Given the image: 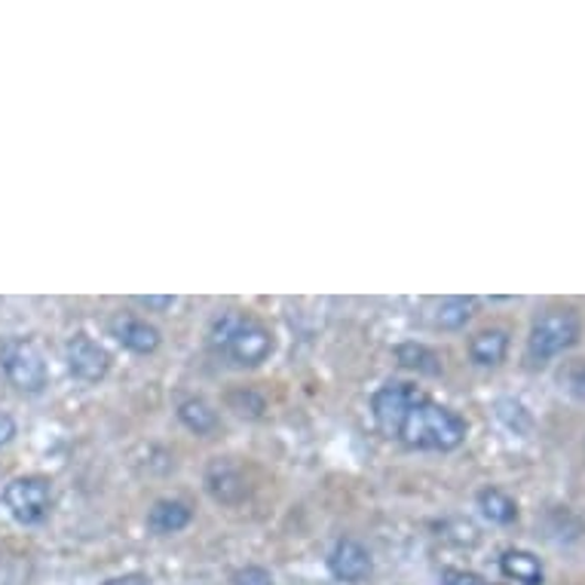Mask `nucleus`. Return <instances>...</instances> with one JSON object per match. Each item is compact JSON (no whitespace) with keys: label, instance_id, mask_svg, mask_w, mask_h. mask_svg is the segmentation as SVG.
I'll use <instances>...</instances> for the list:
<instances>
[{"label":"nucleus","instance_id":"nucleus-1","mask_svg":"<svg viewBox=\"0 0 585 585\" xmlns=\"http://www.w3.org/2000/svg\"><path fill=\"white\" fill-rule=\"evenodd\" d=\"M377 430L414 451H454L466 442V420L445 404L432 402L418 383L387 380L371 399Z\"/></svg>","mask_w":585,"mask_h":585},{"label":"nucleus","instance_id":"nucleus-2","mask_svg":"<svg viewBox=\"0 0 585 585\" xmlns=\"http://www.w3.org/2000/svg\"><path fill=\"white\" fill-rule=\"evenodd\" d=\"M209 347L237 368H258L273 353V335L249 313L224 310L209 325Z\"/></svg>","mask_w":585,"mask_h":585},{"label":"nucleus","instance_id":"nucleus-3","mask_svg":"<svg viewBox=\"0 0 585 585\" xmlns=\"http://www.w3.org/2000/svg\"><path fill=\"white\" fill-rule=\"evenodd\" d=\"M583 335V322L576 316V310L555 307L545 310L543 316H537L528 337V356L533 362H549L561 356L564 349H571Z\"/></svg>","mask_w":585,"mask_h":585},{"label":"nucleus","instance_id":"nucleus-4","mask_svg":"<svg viewBox=\"0 0 585 585\" xmlns=\"http://www.w3.org/2000/svg\"><path fill=\"white\" fill-rule=\"evenodd\" d=\"M0 368L15 390L41 392L50 380L43 353L31 340H7L0 347Z\"/></svg>","mask_w":585,"mask_h":585},{"label":"nucleus","instance_id":"nucleus-5","mask_svg":"<svg viewBox=\"0 0 585 585\" xmlns=\"http://www.w3.org/2000/svg\"><path fill=\"white\" fill-rule=\"evenodd\" d=\"M3 506L19 524H41L53 506V488L43 475H19L3 488Z\"/></svg>","mask_w":585,"mask_h":585},{"label":"nucleus","instance_id":"nucleus-6","mask_svg":"<svg viewBox=\"0 0 585 585\" xmlns=\"http://www.w3.org/2000/svg\"><path fill=\"white\" fill-rule=\"evenodd\" d=\"M65 362H68V371L77 380L84 383H98L105 380L108 371H111V353L96 344L93 337L74 335L65 347Z\"/></svg>","mask_w":585,"mask_h":585},{"label":"nucleus","instance_id":"nucleus-7","mask_svg":"<svg viewBox=\"0 0 585 585\" xmlns=\"http://www.w3.org/2000/svg\"><path fill=\"white\" fill-rule=\"evenodd\" d=\"M328 567L335 573V579L340 583H362L371 576V555L362 543L356 540H340L328 555Z\"/></svg>","mask_w":585,"mask_h":585},{"label":"nucleus","instance_id":"nucleus-8","mask_svg":"<svg viewBox=\"0 0 585 585\" xmlns=\"http://www.w3.org/2000/svg\"><path fill=\"white\" fill-rule=\"evenodd\" d=\"M111 332L126 349H132V353H139V356L154 353V349L160 347V340H163L156 325H151L148 319H136V316H117V319L111 322Z\"/></svg>","mask_w":585,"mask_h":585},{"label":"nucleus","instance_id":"nucleus-9","mask_svg":"<svg viewBox=\"0 0 585 585\" xmlns=\"http://www.w3.org/2000/svg\"><path fill=\"white\" fill-rule=\"evenodd\" d=\"M191 506L182 500H160L151 506L148 512V530L156 537H169V533H182L191 524Z\"/></svg>","mask_w":585,"mask_h":585},{"label":"nucleus","instance_id":"nucleus-10","mask_svg":"<svg viewBox=\"0 0 585 585\" xmlns=\"http://www.w3.org/2000/svg\"><path fill=\"white\" fill-rule=\"evenodd\" d=\"M500 571L506 579H512L518 585H543V564L533 552L524 549H509L500 557Z\"/></svg>","mask_w":585,"mask_h":585},{"label":"nucleus","instance_id":"nucleus-11","mask_svg":"<svg viewBox=\"0 0 585 585\" xmlns=\"http://www.w3.org/2000/svg\"><path fill=\"white\" fill-rule=\"evenodd\" d=\"M509 353V332L506 328H488V332H478L469 340V359L481 368H494L500 365Z\"/></svg>","mask_w":585,"mask_h":585},{"label":"nucleus","instance_id":"nucleus-12","mask_svg":"<svg viewBox=\"0 0 585 585\" xmlns=\"http://www.w3.org/2000/svg\"><path fill=\"white\" fill-rule=\"evenodd\" d=\"M478 301L475 297H445L432 310V325L445 328V332H461L466 322L475 316Z\"/></svg>","mask_w":585,"mask_h":585},{"label":"nucleus","instance_id":"nucleus-13","mask_svg":"<svg viewBox=\"0 0 585 585\" xmlns=\"http://www.w3.org/2000/svg\"><path fill=\"white\" fill-rule=\"evenodd\" d=\"M206 481H209V490L215 500L221 502H239L246 497V485H242V478L234 466H227V463H212L209 475H206Z\"/></svg>","mask_w":585,"mask_h":585},{"label":"nucleus","instance_id":"nucleus-14","mask_svg":"<svg viewBox=\"0 0 585 585\" xmlns=\"http://www.w3.org/2000/svg\"><path fill=\"white\" fill-rule=\"evenodd\" d=\"M478 509H481V516L494 521V524H512L518 518L516 500L500 488L481 490V494H478Z\"/></svg>","mask_w":585,"mask_h":585},{"label":"nucleus","instance_id":"nucleus-15","mask_svg":"<svg viewBox=\"0 0 585 585\" xmlns=\"http://www.w3.org/2000/svg\"><path fill=\"white\" fill-rule=\"evenodd\" d=\"M178 420L196 435H209L218 426V411L206 399H187L178 404Z\"/></svg>","mask_w":585,"mask_h":585},{"label":"nucleus","instance_id":"nucleus-16","mask_svg":"<svg viewBox=\"0 0 585 585\" xmlns=\"http://www.w3.org/2000/svg\"><path fill=\"white\" fill-rule=\"evenodd\" d=\"M396 359L404 368L418 371V375H442V359L430 347H423V344H402V347L396 349Z\"/></svg>","mask_w":585,"mask_h":585},{"label":"nucleus","instance_id":"nucleus-17","mask_svg":"<svg viewBox=\"0 0 585 585\" xmlns=\"http://www.w3.org/2000/svg\"><path fill=\"white\" fill-rule=\"evenodd\" d=\"M497 418H500L512 432L530 430V418L528 411H524V404L512 402V399H502V402L497 404Z\"/></svg>","mask_w":585,"mask_h":585},{"label":"nucleus","instance_id":"nucleus-18","mask_svg":"<svg viewBox=\"0 0 585 585\" xmlns=\"http://www.w3.org/2000/svg\"><path fill=\"white\" fill-rule=\"evenodd\" d=\"M564 383H567V390L576 396V399H583L585 402V362H573L567 368V375L561 377Z\"/></svg>","mask_w":585,"mask_h":585},{"label":"nucleus","instance_id":"nucleus-19","mask_svg":"<svg viewBox=\"0 0 585 585\" xmlns=\"http://www.w3.org/2000/svg\"><path fill=\"white\" fill-rule=\"evenodd\" d=\"M442 585H488V583L473 571H454V567H447V571H442Z\"/></svg>","mask_w":585,"mask_h":585},{"label":"nucleus","instance_id":"nucleus-20","mask_svg":"<svg viewBox=\"0 0 585 585\" xmlns=\"http://www.w3.org/2000/svg\"><path fill=\"white\" fill-rule=\"evenodd\" d=\"M234 585H273V576L261 567H246L234 576Z\"/></svg>","mask_w":585,"mask_h":585},{"label":"nucleus","instance_id":"nucleus-21","mask_svg":"<svg viewBox=\"0 0 585 585\" xmlns=\"http://www.w3.org/2000/svg\"><path fill=\"white\" fill-rule=\"evenodd\" d=\"M13 435H15V420L10 418V414H3V411H0V447L10 445V442H13Z\"/></svg>","mask_w":585,"mask_h":585},{"label":"nucleus","instance_id":"nucleus-22","mask_svg":"<svg viewBox=\"0 0 585 585\" xmlns=\"http://www.w3.org/2000/svg\"><path fill=\"white\" fill-rule=\"evenodd\" d=\"M105 585H148V579L141 573H123V576H113Z\"/></svg>","mask_w":585,"mask_h":585},{"label":"nucleus","instance_id":"nucleus-23","mask_svg":"<svg viewBox=\"0 0 585 585\" xmlns=\"http://www.w3.org/2000/svg\"><path fill=\"white\" fill-rule=\"evenodd\" d=\"M139 304H144V307L169 310L172 304H175V297H139Z\"/></svg>","mask_w":585,"mask_h":585}]
</instances>
